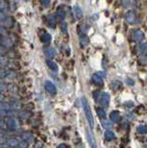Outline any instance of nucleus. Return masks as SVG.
<instances>
[{
	"instance_id": "f257e3e1",
	"label": "nucleus",
	"mask_w": 147,
	"mask_h": 148,
	"mask_svg": "<svg viewBox=\"0 0 147 148\" xmlns=\"http://www.w3.org/2000/svg\"><path fill=\"white\" fill-rule=\"evenodd\" d=\"M81 102H82V106H83V109H84L85 114H86L88 122H89L90 127H93V117H92V112H90V109L89 103H88L87 99L85 98V97H82Z\"/></svg>"
},
{
	"instance_id": "f03ea898",
	"label": "nucleus",
	"mask_w": 147,
	"mask_h": 148,
	"mask_svg": "<svg viewBox=\"0 0 147 148\" xmlns=\"http://www.w3.org/2000/svg\"><path fill=\"white\" fill-rule=\"evenodd\" d=\"M125 20L126 22L129 23V24L133 25V24H136V23L137 22V14L136 12H135L134 10H130L128 11L127 13H126L125 14Z\"/></svg>"
},
{
	"instance_id": "7ed1b4c3",
	"label": "nucleus",
	"mask_w": 147,
	"mask_h": 148,
	"mask_svg": "<svg viewBox=\"0 0 147 148\" xmlns=\"http://www.w3.org/2000/svg\"><path fill=\"white\" fill-rule=\"evenodd\" d=\"M133 40L136 42H142L144 40V33H143V31H142L140 29H136L133 32Z\"/></svg>"
},
{
	"instance_id": "20e7f679",
	"label": "nucleus",
	"mask_w": 147,
	"mask_h": 148,
	"mask_svg": "<svg viewBox=\"0 0 147 148\" xmlns=\"http://www.w3.org/2000/svg\"><path fill=\"white\" fill-rule=\"evenodd\" d=\"M66 17V11L63 7H59L57 9V12H56V16H55V18L57 21H63Z\"/></svg>"
},
{
	"instance_id": "39448f33",
	"label": "nucleus",
	"mask_w": 147,
	"mask_h": 148,
	"mask_svg": "<svg viewBox=\"0 0 147 148\" xmlns=\"http://www.w3.org/2000/svg\"><path fill=\"white\" fill-rule=\"evenodd\" d=\"M99 102H100V104H101L102 106H104V107H108L109 102H110V96H109V94L107 92L101 93Z\"/></svg>"
},
{
	"instance_id": "423d86ee",
	"label": "nucleus",
	"mask_w": 147,
	"mask_h": 148,
	"mask_svg": "<svg viewBox=\"0 0 147 148\" xmlns=\"http://www.w3.org/2000/svg\"><path fill=\"white\" fill-rule=\"evenodd\" d=\"M87 138L88 141L90 143V145L92 148H97V145H96V141L94 140V138L92 137V135L90 134L89 130H87Z\"/></svg>"
},
{
	"instance_id": "0eeeda50",
	"label": "nucleus",
	"mask_w": 147,
	"mask_h": 148,
	"mask_svg": "<svg viewBox=\"0 0 147 148\" xmlns=\"http://www.w3.org/2000/svg\"><path fill=\"white\" fill-rule=\"evenodd\" d=\"M90 40H89V38L85 33H81L80 35V44L82 47H86L88 44H89Z\"/></svg>"
},
{
	"instance_id": "6e6552de",
	"label": "nucleus",
	"mask_w": 147,
	"mask_h": 148,
	"mask_svg": "<svg viewBox=\"0 0 147 148\" xmlns=\"http://www.w3.org/2000/svg\"><path fill=\"white\" fill-rule=\"evenodd\" d=\"M92 81L96 86H98V87H102L103 86V80L98 74H94V75L92 76Z\"/></svg>"
},
{
	"instance_id": "1a4fd4ad",
	"label": "nucleus",
	"mask_w": 147,
	"mask_h": 148,
	"mask_svg": "<svg viewBox=\"0 0 147 148\" xmlns=\"http://www.w3.org/2000/svg\"><path fill=\"white\" fill-rule=\"evenodd\" d=\"M73 11H74L75 16H76V17H77L78 19L82 18V16H83V13H82L81 8L79 7L78 5H75L74 7H73Z\"/></svg>"
},
{
	"instance_id": "9d476101",
	"label": "nucleus",
	"mask_w": 147,
	"mask_h": 148,
	"mask_svg": "<svg viewBox=\"0 0 147 148\" xmlns=\"http://www.w3.org/2000/svg\"><path fill=\"white\" fill-rule=\"evenodd\" d=\"M45 90L50 93H54L56 90V88L51 82H46L45 83Z\"/></svg>"
},
{
	"instance_id": "9b49d317",
	"label": "nucleus",
	"mask_w": 147,
	"mask_h": 148,
	"mask_svg": "<svg viewBox=\"0 0 147 148\" xmlns=\"http://www.w3.org/2000/svg\"><path fill=\"white\" fill-rule=\"evenodd\" d=\"M44 53H45L46 57H47L48 59H52L55 56V49L52 48V47H48V48L45 49Z\"/></svg>"
},
{
	"instance_id": "f8f14e48",
	"label": "nucleus",
	"mask_w": 147,
	"mask_h": 148,
	"mask_svg": "<svg viewBox=\"0 0 147 148\" xmlns=\"http://www.w3.org/2000/svg\"><path fill=\"white\" fill-rule=\"evenodd\" d=\"M40 40L42 41V42L44 43H48L50 42V40H51V35H50L49 33H43L42 36H40Z\"/></svg>"
},
{
	"instance_id": "ddd939ff",
	"label": "nucleus",
	"mask_w": 147,
	"mask_h": 148,
	"mask_svg": "<svg viewBox=\"0 0 147 148\" xmlns=\"http://www.w3.org/2000/svg\"><path fill=\"white\" fill-rule=\"evenodd\" d=\"M121 82L120 81H117V80H116V81H113L111 82V88H113V90H118L120 88H121Z\"/></svg>"
},
{
	"instance_id": "4468645a",
	"label": "nucleus",
	"mask_w": 147,
	"mask_h": 148,
	"mask_svg": "<svg viewBox=\"0 0 147 148\" xmlns=\"http://www.w3.org/2000/svg\"><path fill=\"white\" fill-rule=\"evenodd\" d=\"M110 118H111V120H113V121H117L119 119V112H117V111L111 112L110 114Z\"/></svg>"
},
{
	"instance_id": "2eb2a0df",
	"label": "nucleus",
	"mask_w": 147,
	"mask_h": 148,
	"mask_svg": "<svg viewBox=\"0 0 147 148\" xmlns=\"http://www.w3.org/2000/svg\"><path fill=\"white\" fill-rule=\"evenodd\" d=\"M56 24V18L54 16H48V26L51 28H55Z\"/></svg>"
},
{
	"instance_id": "dca6fc26",
	"label": "nucleus",
	"mask_w": 147,
	"mask_h": 148,
	"mask_svg": "<svg viewBox=\"0 0 147 148\" xmlns=\"http://www.w3.org/2000/svg\"><path fill=\"white\" fill-rule=\"evenodd\" d=\"M137 131L139 134H146L147 133V125H139L137 128Z\"/></svg>"
},
{
	"instance_id": "f3484780",
	"label": "nucleus",
	"mask_w": 147,
	"mask_h": 148,
	"mask_svg": "<svg viewBox=\"0 0 147 148\" xmlns=\"http://www.w3.org/2000/svg\"><path fill=\"white\" fill-rule=\"evenodd\" d=\"M105 138L107 140H113L114 138V134L111 131H107L105 133Z\"/></svg>"
},
{
	"instance_id": "a211bd4d",
	"label": "nucleus",
	"mask_w": 147,
	"mask_h": 148,
	"mask_svg": "<svg viewBox=\"0 0 147 148\" xmlns=\"http://www.w3.org/2000/svg\"><path fill=\"white\" fill-rule=\"evenodd\" d=\"M46 64H47V66H48L52 70H57V69H58V66L54 63V62H52V61H49V60H48L47 62H46Z\"/></svg>"
},
{
	"instance_id": "6ab92c4d",
	"label": "nucleus",
	"mask_w": 147,
	"mask_h": 148,
	"mask_svg": "<svg viewBox=\"0 0 147 148\" xmlns=\"http://www.w3.org/2000/svg\"><path fill=\"white\" fill-rule=\"evenodd\" d=\"M97 114L100 118H105L106 117V114H105V111L103 110L102 108H97Z\"/></svg>"
},
{
	"instance_id": "aec40b11",
	"label": "nucleus",
	"mask_w": 147,
	"mask_h": 148,
	"mask_svg": "<svg viewBox=\"0 0 147 148\" xmlns=\"http://www.w3.org/2000/svg\"><path fill=\"white\" fill-rule=\"evenodd\" d=\"M139 50L142 52V54H147V42L142 43L139 47Z\"/></svg>"
},
{
	"instance_id": "412c9836",
	"label": "nucleus",
	"mask_w": 147,
	"mask_h": 148,
	"mask_svg": "<svg viewBox=\"0 0 147 148\" xmlns=\"http://www.w3.org/2000/svg\"><path fill=\"white\" fill-rule=\"evenodd\" d=\"M61 30L64 34L67 35V23L66 22H62L61 24Z\"/></svg>"
},
{
	"instance_id": "4be33fe9",
	"label": "nucleus",
	"mask_w": 147,
	"mask_h": 148,
	"mask_svg": "<svg viewBox=\"0 0 147 148\" xmlns=\"http://www.w3.org/2000/svg\"><path fill=\"white\" fill-rule=\"evenodd\" d=\"M9 3L8 1H6V0H0V9L3 10V9H6L8 7Z\"/></svg>"
},
{
	"instance_id": "5701e85b",
	"label": "nucleus",
	"mask_w": 147,
	"mask_h": 148,
	"mask_svg": "<svg viewBox=\"0 0 147 148\" xmlns=\"http://www.w3.org/2000/svg\"><path fill=\"white\" fill-rule=\"evenodd\" d=\"M131 4V0H121V5L123 8H126L128 6H130Z\"/></svg>"
},
{
	"instance_id": "b1692460",
	"label": "nucleus",
	"mask_w": 147,
	"mask_h": 148,
	"mask_svg": "<svg viewBox=\"0 0 147 148\" xmlns=\"http://www.w3.org/2000/svg\"><path fill=\"white\" fill-rule=\"evenodd\" d=\"M7 18L8 17H7V16H6V14L4 13V12L0 11V21H5Z\"/></svg>"
},
{
	"instance_id": "393cba45",
	"label": "nucleus",
	"mask_w": 147,
	"mask_h": 148,
	"mask_svg": "<svg viewBox=\"0 0 147 148\" xmlns=\"http://www.w3.org/2000/svg\"><path fill=\"white\" fill-rule=\"evenodd\" d=\"M50 1H51V0H40V3H42V5L43 7H48L50 5Z\"/></svg>"
},
{
	"instance_id": "a878e982",
	"label": "nucleus",
	"mask_w": 147,
	"mask_h": 148,
	"mask_svg": "<svg viewBox=\"0 0 147 148\" xmlns=\"http://www.w3.org/2000/svg\"><path fill=\"white\" fill-rule=\"evenodd\" d=\"M100 95H101V93H100L99 91H96V92L93 93V96H94V99H95V100H97V101H98V99L100 98Z\"/></svg>"
},
{
	"instance_id": "bb28decb",
	"label": "nucleus",
	"mask_w": 147,
	"mask_h": 148,
	"mask_svg": "<svg viewBox=\"0 0 147 148\" xmlns=\"http://www.w3.org/2000/svg\"><path fill=\"white\" fill-rule=\"evenodd\" d=\"M102 124H103V125H104V126L106 127V128H111V123H109V122H106L105 120L103 121Z\"/></svg>"
},
{
	"instance_id": "cd10ccee",
	"label": "nucleus",
	"mask_w": 147,
	"mask_h": 148,
	"mask_svg": "<svg viewBox=\"0 0 147 148\" xmlns=\"http://www.w3.org/2000/svg\"><path fill=\"white\" fill-rule=\"evenodd\" d=\"M127 81H128L129 85H134V82H133V80H132V79H127Z\"/></svg>"
},
{
	"instance_id": "c85d7f7f",
	"label": "nucleus",
	"mask_w": 147,
	"mask_h": 148,
	"mask_svg": "<svg viewBox=\"0 0 147 148\" xmlns=\"http://www.w3.org/2000/svg\"><path fill=\"white\" fill-rule=\"evenodd\" d=\"M58 148H68V146H67V145H64V144H63V145L59 146Z\"/></svg>"
},
{
	"instance_id": "c756f323",
	"label": "nucleus",
	"mask_w": 147,
	"mask_h": 148,
	"mask_svg": "<svg viewBox=\"0 0 147 148\" xmlns=\"http://www.w3.org/2000/svg\"><path fill=\"white\" fill-rule=\"evenodd\" d=\"M64 1H66V2H68V1H70V0H64Z\"/></svg>"
}]
</instances>
